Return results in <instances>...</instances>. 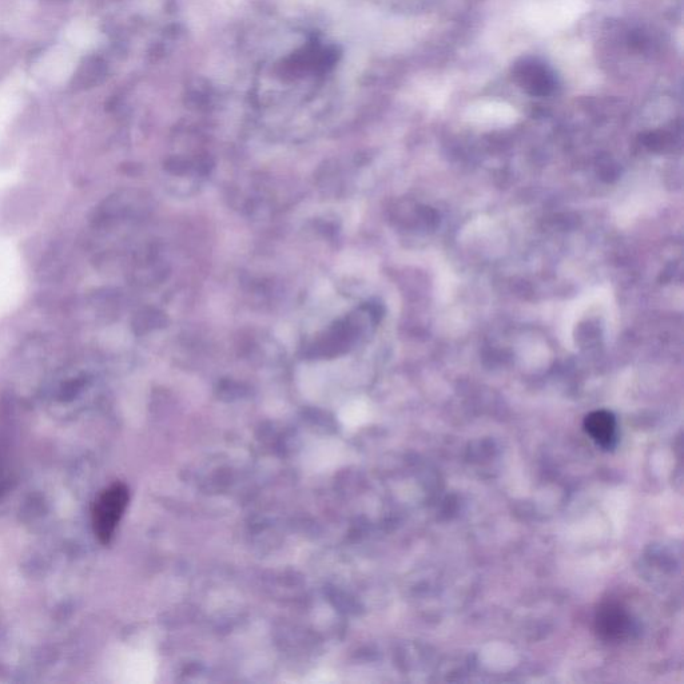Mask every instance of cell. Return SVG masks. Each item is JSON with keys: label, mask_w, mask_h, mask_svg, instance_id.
Here are the masks:
<instances>
[{"label": "cell", "mask_w": 684, "mask_h": 684, "mask_svg": "<svg viewBox=\"0 0 684 684\" xmlns=\"http://www.w3.org/2000/svg\"><path fill=\"white\" fill-rule=\"evenodd\" d=\"M129 499V489L126 485L115 483L106 488L95 501L93 526L95 535L102 544H109L114 538Z\"/></svg>", "instance_id": "6da1fadb"}, {"label": "cell", "mask_w": 684, "mask_h": 684, "mask_svg": "<svg viewBox=\"0 0 684 684\" xmlns=\"http://www.w3.org/2000/svg\"><path fill=\"white\" fill-rule=\"evenodd\" d=\"M596 630L604 639L618 640L630 630V618L618 604H604L596 615Z\"/></svg>", "instance_id": "7a4b0ae2"}, {"label": "cell", "mask_w": 684, "mask_h": 684, "mask_svg": "<svg viewBox=\"0 0 684 684\" xmlns=\"http://www.w3.org/2000/svg\"><path fill=\"white\" fill-rule=\"evenodd\" d=\"M584 428L596 444L604 449L614 448L616 443V420L611 412L596 411L584 420Z\"/></svg>", "instance_id": "3957f363"}]
</instances>
